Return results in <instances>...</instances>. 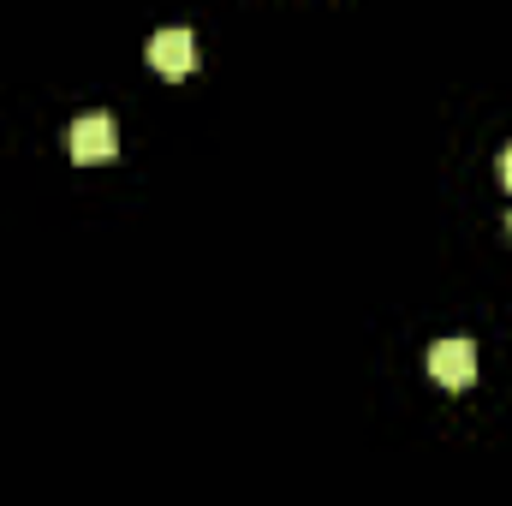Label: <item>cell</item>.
Here are the masks:
<instances>
[{
  "mask_svg": "<svg viewBox=\"0 0 512 506\" xmlns=\"http://www.w3.org/2000/svg\"><path fill=\"white\" fill-rule=\"evenodd\" d=\"M66 155L78 161V167H90V161H114L120 155V131L108 114H84V120H72L66 131Z\"/></svg>",
  "mask_w": 512,
  "mask_h": 506,
  "instance_id": "1",
  "label": "cell"
},
{
  "mask_svg": "<svg viewBox=\"0 0 512 506\" xmlns=\"http://www.w3.org/2000/svg\"><path fill=\"white\" fill-rule=\"evenodd\" d=\"M149 66H155V72H167V78H185V72L197 66V36H191L185 24L155 30V36H149Z\"/></svg>",
  "mask_w": 512,
  "mask_h": 506,
  "instance_id": "2",
  "label": "cell"
},
{
  "mask_svg": "<svg viewBox=\"0 0 512 506\" xmlns=\"http://www.w3.org/2000/svg\"><path fill=\"white\" fill-rule=\"evenodd\" d=\"M429 376L441 381V387H471L477 381V346L471 340H435L429 346Z\"/></svg>",
  "mask_w": 512,
  "mask_h": 506,
  "instance_id": "3",
  "label": "cell"
},
{
  "mask_svg": "<svg viewBox=\"0 0 512 506\" xmlns=\"http://www.w3.org/2000/svg\"><path fill=\"white\" fill-rule=\"evenodd\" d=\"M501 185H507V191H512V149H507V155H501Z\"/></svg>",
  "mask_w": 512,
  "mask_h": 506,
  "instance_id": "4",
  "label": "cell"
},
{
  "mask_svg": "<svg viewBox=\"0 0 512 506\" xmlns=\"http://www.w3.org/2000/svg\"><path fill=\"white\" fill-rule=\"evenodd\" d=\"M507 233H512V215H507Z\"/></svg>",
  "mask_w": 512,
  "mask_h": 506,
  "instance_id": "5",
  "label": "cell"
}]
</instances>
